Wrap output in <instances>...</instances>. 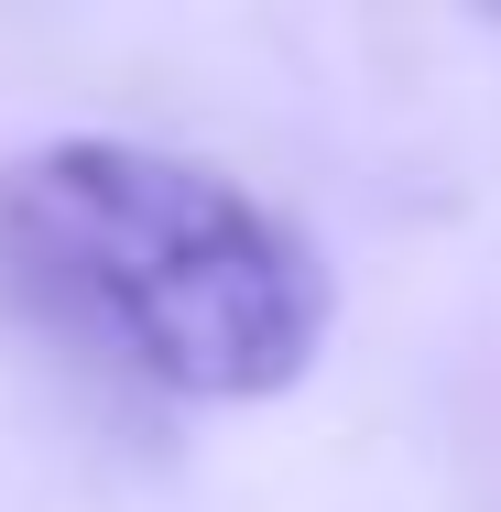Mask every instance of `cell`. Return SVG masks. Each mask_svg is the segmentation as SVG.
<instances>
[{
	"label": "cell",
	"mask_w": 501,
	"mask_h": 512,
	"mask_svg": "<svg viewBox=\"0 0 501 512\" xmlns=\"http://www.w3.org/2000/svg\"><path fill=\"white\" fill-rule=\"evenodd\" d=\"M0 273L120 371L251 404L327 338V262L251 186L142 142H55L0 175Z\"/></svg>",
	"instance_id": "1"
}]
</instances>
